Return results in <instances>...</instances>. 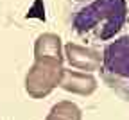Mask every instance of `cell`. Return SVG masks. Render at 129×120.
<instances>
[{
    "mask_svg": "<svg viewBox=\"0 0 129 120\" xmlns=\"http://www.w3.org/2000/svg\"><path fill=\"white\" fill-rule=\"evenodd\" d=\"M129 20L127 0H70V23L86 41L115 38Z\"/></svg>",
    "mask_w": 129,
    "mask_h": 120,
    "instance_id": "1",
    "label": "cell"
},
{
    "mask_svg": "<svg viewBox=\"0 0 129 120\" xmlns=\"http://www.w3.org/2000/svg\"><path fill=\"white\" fill-rule=\"evenodd\" d=\"M101 75L118 97L129 100V34H124L106 45Z\"/></svg>",
    "mask_w": 129,
    "mask_h": 120,
    "instance_id": "2",
    "label": "cell"
},
{
    "mask_svg": "<svg viewBox=\"0 0 129 120\" xmlns=\"http://www.w3.org/2000/svg\"><path fill=\"white\" fill-rule=\"evenodd\" d=\"M63 63L54 59H34L29 72L25 74V92L32 99H45L48 97L61 81Z\"/></svg>",
    "mask_w": 129,
    "mask_h": 120,
    "instance_id": "3",
    "label": "cell"
},
{
    "mask_svg": "<svg viewBox=\"0 0 129 120\" xmlns=\"http://www.w3.org/2000/svg\"><path fill=\"white\" fill-rule=\"evenodd\" d=\"M64 59L68 61V65L74 70H83L86 74L101 70V63H102V54L99 50H95L91 47H84L79 43H67L64 45Z\"/></svg>",
    "mask_w": 129,
    "mask_h": 120,
    "instance_id": "4",
    "label": "cell"
},
{
    "mask_svg": "<svg viewBox=\"0 0 129 120\" xmlns=\"http://www.w3.org/2000/svg\"><path fill=\"white\" fill-rule=\"evenodd\" d=\"M59 88L68 92V93H74V95L90 97L97 90V79L91 74H86V72L72 70V68H63Z\"/></svg>",
    "mask_w": 129,
    "mask_h": 120,
    "instance_id": "5",
    "label": "cell"
},
{
    "mask_svg": "<svg viewBox=\"0 0 129 120\" xmlns=\"http://www.w3.org/2000/svg\"><path fill=\"white\" fill-rule=\"evenodd\" d=\"M54 59L63 63V43L61 38L54 32H43L34 41V59Z\"/></svg>",
    "mask_w": 129,
    "mask_h": 120,
    "instance_id": "6",
    "label": "cell"
},
{
    "mask_svg": "<svg viewBox=\"0 0 129 120\" xmlns=\"http://www.w3.org/2000/svg\"><path fill=\"white\" fill-rule=\"evenodd\" d=\"M54 116H59L61 120H83V111L72 100H59L48 111Z\"/></svg>",
    "mask_w": 129,
    "mask_h": 120,
    "instance_id": "7",
    "label": "cell"
},
{
    "mask_svg": "<svg viewBox=\"0 0 129 120\" xmlns=\"http://www.w3.org/2000/svg\"><path fill=\"white\" fill-rule=\"evenodd\" d=\"M45 120H61V118H59V116H54V115H50V113H48Z\"/></svg>",
    "mask_w": 129,
    "mask_h": 120,
    "instance_id": "8",
    "label": "cell"
}]
</instances>
